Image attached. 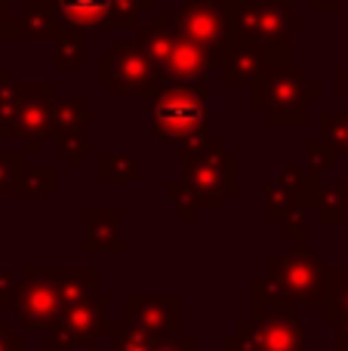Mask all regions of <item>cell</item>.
I'll list each match as a JSON object with an SVG mask.
<instances>
[{"label":"cell","instance_id":"6da1fadb","mask_svg":"<svg viewBox=\"0 0 348 351\" xmlns=\"http://www.w3.org/2000/svg\"><path fill=\"white\" fill-rule=\"evenodd\" d=\"M139 53L145 56L148 71L154 80H173L179 86L203 84L210 68L216 65L201 47L182 37L170 22H154L148 31H142Z\"/></svg>","mask_w":348,"mask_h":351},{"label":"cell","instance_id":"7a4b0ae2","mask_svg":"<svg viewBox=\"0 0 348 351\" xmlns=\"http://www.w3.org/2000/svg\"><path fill=\"white\" fill-rule=\"evenodd\" d=\"M327 278H330V268L314 253H308L306 247H296L293 253L284 256L269 253V278H265V284L275 290V296L284 302V308L293 302L318 305L321 308L327 293Z\"/></svg>","mask_w":348,"mask_h":351},{"label":"cell","instance_id":"3957f363","mask_svg":"<svg viewBox=\"0 0 348 351\" xmlns=\"http://www.w3.org/2000/svg\"><path fill=\"white\" fill-rule=\"evenodd\" d=\"M228 351H308V330L290 308H275L269 315L240 321L232 336H225Z\"/></svg>","mask_w":348,"mask_h":351},{"label":"cell","instance_id":"277c9868","mask_svg":"<svg viewBox=\"0 0 348 351\" xmlns=\"http://www.w3.org/2000/svg\"><path fill=\"white\" fill-rule=\"evenodd\" d=\"M12 317L22 327L34 330V333H49L59 324L62 311H65V299H62V268L55 271H43L34 268L28 278L16 287L12 293Z\"/></svg>","mask_w":348,"mask_h":351},{"label":"cell","instance_id":"5b68a950","mask_svg":"<svg viewBox=\"0 0 348 351\" xmlns=\"http://www.w3.org/2000/svg\"><path fill=\"white\" fill-rule=\"evenodd\" d=\"M108 293H96L86 302L68 305L62 311L59 324L49 333H43L47 351H68V348H96L99 339L108 333Z\"/></svg>","mask_w":348,"mask_h":351},{"label":"cell","instance_id":"8992f818","mask_svg":"<svg viewBox=\"0 0 348 351\" xmlns=\"http://www.w3.org/2000/svg\"><path fill=\"white\" fill-rule=\"evenodd\" d=\"M173 28L201 47L213 62L225 59L232 49V10L228 3H210V0H191L179 10Z\"/></svg>","mask_w":348,"mask_h":351},{"label":"cell","instance_id":"52a82bcc","mask_svg":"<svg viewBox=\"0 0 348 351\" xmlns=\"http://www.w3.org/2000/svg\"><path fill=\"white\" fill-rule=\"evenodd\" d=\"M308 96H318V86H312L302 71L290 68H265L259 80L256 108L269 111L271 123H302L306 121Z\"/></svg>","mask_w":348,"mask_h":351},{"label":"cell","instance_id":"ba28073f","mask_svg":"<svg viewBox=\"0 0 348 351\" xmlns=\"http://www.w3.org/2000/svg\"><path fill=\"white\" fill-rule=\"evenodd\" d=\"M207 127V90L197 86H166L154 102V130L160 136H176L197 142L195 136Z\"/></svg>","mask_w":348,"mask_h":351},{"label":"cell","instance_id":"9c48e42d","mask_svg":"<svg viewBox=\"0 0 348 351\" xmlns=\"http://www.w3.org/2000/svg\"><path fill=\"white\" fill-rule=\"evenodd\" d=\"M185 182L191 188V200L201 206H219L222 194H232L234 188V158L222 148L207 145L197 152L195 160L185 158Z\"/></svg>","mask_w":348,"mask_h":351},{"label":"cell","instance_id":"30bf717a","mask_svg":"<svg viewBox=\"0 0 348 351\" xmlns=\"http://www.w3.org/2000/svg\"><path fill=\"white\" fill-rule=\"evenodd\" d=\"M232 10V25L247 43H277V40H290L296 25H302L306 19L296 12L284 10L275 3H228Z\"/></svg>","mask_w":348,"mask_h":351},{"label":"cell","instance_id":"8fae6325","mask_svg":"<svg viewBox=\"0 0 348 351\" xmlns=\"http://www.w3.org/2000/svg\"><path fill=\"white\" fill-rule=\"evenodd\" d=\"M99 80L111 84L114 96H127V93L148 96V86L154 90L145 56L139 53V47H127V43H114V49L105 59H99Z\"/></svg>","mask_w":348,"mask_h":351},{"label":"cell","instance_id":"7c38bea8","mask_svg":"<svg viewBox=\"0 0 348 351\" xmlns=\"http://www.w3.org/2000/svg\"><path fill=\"white\" fill-rule=\"evenodd\" d=\"M179 296H127V327L139 330V333H148L154 339H173L179 336Z\"/></svg>","mask_w":348,"mask_h":351},{"label":"cell","instance_id":"4fadbf2b","mask_svg":"<svg viewBox=\"0 0 348 351\" xmlns=\"http://www.w3.org/2000/svg\"><path fill=\"white\" fill-rule=\"evenodd\" d=\"M53 93L49 86H34V90H25L16 102V121L18 136L22 139H37L49 130V114H53Z\"/></svg>","mask_w":348,"mask_h":351},{"label":"cell","instance_id":"5bb4252c","mask_svg":"<svg viewBox=\"0 0 348 351\" xmlns=\"http://www.w3.org/2000/svg\"><path fill=\"white\" fill-rule=\"evenodd\" d=\"M265 62H262V47L259 43H234L228 49V62H222V74L234 84H247V80L262 77Z\"/></svg>","mask_w":348,"mask_h":351},{"label":"cell","instance_id":"9a60e30c","mask_svg":"<svg viewBox=\"0 0 348 351\" xmlns=\"http://www.w3.org/2000/svg\"><path fill=\"white\" fill-rule=\"evenodd\" d=\"M321 317L327 324H348V265L330 268L327 293L321 302Z\"/></svg>","mask_w":348,"mask_h":351},{"label":"cell","instance_id":"2e32d148","mask_svg":"<svg viewBox=\"0 0 348 351\" xmlns=\"http://www.w3.org/2000/svg\"><path fill=\"white\" fill-rule=\"evenodd\" d=\"M59 12L68 25L90 28L111 19V0H59Z\"/></svg>","mask_w":348,"mask_h":351},{"label":"cell","instance_id":"e0dca14e","mask_svg":"<svg viewBox=\"0 0 348 351\" xmlns=\"http://www.w3.org/2000/svg\"><path fill=\"white\" fill-rule=\"evenodd\" d=\"M96 296V268H62V299L68 305Z\"/></svg>","mask_w":348,"mask_h":351},{"label":"cell","instance_id":"ac0fdd59","mask_svg":"<svg viewBox=\"0 0 348 351\" xmlns=\"http://www.w3.org/2000/svg\"><path fill=\"white\" fill-rule=\"evenodd\" d=\"M314 200L321 206V216L327 225H339L348 222V182H336L314 191Z\"/></svg>","mask_w":348,"mask_h":351},{"label":"cell","instance_id":"d6986e66","mask_svg":"<svg viewBox=\"0 0 348 351\" xmlns=\"http://www.w3.org/2000/svg\"><path fill=\"white\" fill-rule=\"evenodd\" d=\"M108 336L114 339L111 351H154L160 342V339H154V336L127 327V324H108Z\"/></svg>","mask_w":348,"mask_h":351},{"label":"cell","instance_id":"ffe728a7","mask_svg":"<svg viewBox=\"0 0 348 351\" xmlns=\"http://www.w3.org/2000/svg\"><path fill=\"white\" fill-rule=\"evenodd\" d=\"M324 145L333 154H345L348 158V111L324 114Z\"/></svg>","mask_w":348,"mask_h":351},{"label":"cell","instance_id":"44dd1931","mask_svg":"<svg viewBox=\"0 0 348 351\" xmlns=\"http://www.w3.org/2000/svg\"><path fill=\"white\" fill-rule=\"evenodd\" d=\"M55 40H59L55 43V62H59V68H65V71L80 68V56H84L80 34H74V31H59Z\"/></svg>","mask_w":348,"mask_h":351},{"label":"cell","instance_id":"7402d4cb","mask_svg":"<svg viewBox=\"0 0 348 351\" xmlns=\"http://www.w3.org/2000/svg\"><path fill=\"white\" fill-rule=\"evenodd\" d=\"M148 10V0H111L108 22H136Z\"/></svg>","mask_w":348,"mask_h":351},{"label":"cell","instance_id":"603a6c76","mask_svg":"<svg viewBox=\"0 0 348 351\" xmlns=\"http://www.w3.org/2000/svg\"><path fill=\"white\" fill-rule=\"evenodd\" d=\"M0 351H25V339L3 321H0Z\"/></svg>","mask_w":348,"mask_h":351},{"label":"cell","instance_id":"cb8c5ba5","mask_svg":"<svg viewBox=\"0 0 348 351\" xmlns=\"http://www.w3.org/2000/svg\"><path fill=\"white\" fill-rule=\"evenodd\" d=\"M154 351H197L195 346V336H173V339H164V342H158V348Z\"/></svg>","mask_w":348,"mask_h":351},{"label":"cell","instance_id":"d4e9b609","mask_svg":"<svg viewBox=\"0 0 348 351\" xmlns=\"http://www.w3.org/2000/svg\"><path fill=\"white\" fill-rule=\"evenodd\" d=\"M12 293H16L12 274L10 271H0V305H10L12 302Z\"/></svg>","mask_w":348,"mask_h":351},{"label":"cell","instance_id":"484cf974","mask_svg":"<svg viewBox=\"0 0 348 351\" xmlns=\"http://www.w3.org/2000/svg\"><path fill=\"white\" fill-rule=\"evenodd\" d=\"M333 84H336V96H339V99H345V102H348V65L336 74V80H333Z\"/></svg>","mask_w":348,"mask_h":351},{"label":"cell","instance_id":"4316f807","mask_svg":"<svg viewBox=\"0 0 348 351\" xmlns=\"http://www.w3.org/2000/svg\"><path fill=\"white\" fill-rule=\"evenodd\" d=\"M10 22H16V19H10V12H6V6L0 3V37L6 34V25H10Z\"/></svg>","mask_w":348,"mask_h":351},{"label":"cell","instance_id":"83f0119b","mask_svg":"<svg viewBox=\"0 0 348 351\" xmlns=\"http://www.w3.org/2000/svg\"><path fill=\"white\" fill-rule=\"evenodd\" d=\"M308 3H312L314 6V10H333V3H336V0H308Z\"/></svg>","mask_w":348,"mask_h":351},{"label":"cell","instance_id":"f1b7e54d","mask_svg":"<svg viewBox=\"0 0 348 351\" xmlns=\"http://www.w3.org/2000/svg\"><path fill=\"white\" fill-rule=\"evenodd\" d=\"M330 351H348V342H336V346H333Z\"/></svg>","mask_w":348,"mask_h":351},{"label":"cell","instance_id":"f546056e","mask_svg":"<svg viewBox=\"0 0 348 351\" xmlns=\"http://www.w3.org/2000/svg\"><path fill=\"white\" fill-rule=\"evenodd\" d=\"M247 3H271V0H247Z\"/></svg>","mask_w":348,"mask_h":351}]
</instances>
